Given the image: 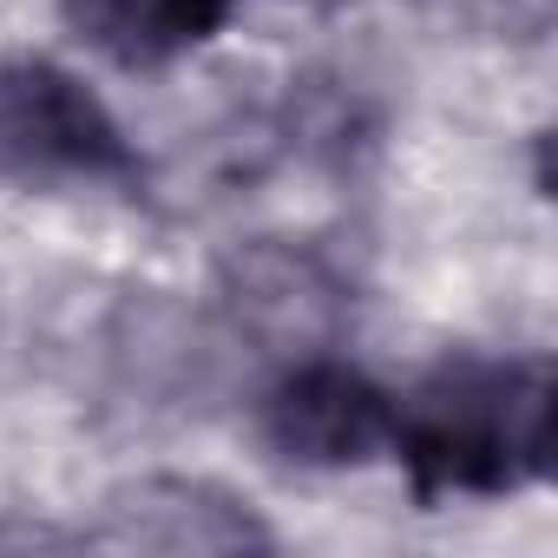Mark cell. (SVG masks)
Wrapping results in <instances>:
<instances>
[{
    "label": "cell",
    "mask_w": 558,
    "mask_h": 558,
    "mask_svg": "<svg viewBox=\"0 0 558 558\" xmlns=\"http://www.w3.org/2000/svg\"><path fill=\"white\" fill-rule=\"evenodd\" d=\"M421 499H493L545 480L551 466V368L532 362H447L395 401L388 440Z\"/></svg>",
    "instance_id": "1"
},
{
    "label": "cell",
    "mask_w": 558,
    "mask_h": 558,
    "mask_svg": "<svg viewBox=\"0 0 558 558\" xmlns=\"http://www.w3.org/2000/svg\"><path fill=\"white\" fill-rule=\"evenodd\" d=\"M138 158L106 99L53 60H0V178H132Z\"/></svg>",
    "instance_id": "2"
},
{
    "label": "cell",
    "mask_w": 558,
    "mask_h": 558,
    "mask_svg": "<svg viewBox=\"0 0 558 558\" xmlns=\"http://www.w3.org/2000/svg\"><path fill=\"white\" fill-rule=\"evenodd\" d=\"M263 434L296 466H362L395 440V395L349 362H296L263 401Z\"/></svg>",
    "instance_id": "3"
},
{
    "label": "cell",
    "mask_w": 558,
    "mask_h": 558,
    "mask_svg": "<svg viewBox=\"0 0 558 558\" xmlns=\"http://www.w3.org/2000/svg\"><path fill=\"white\" fill-rule=\"evenodd\" d=\"M93 545H138V551H236L269 545V532L250 519L243 499L204 486V480H138L112 499V525L93 532Z\"/></svg>",
    "instance_id": "4"
},
{
    "label": "cell",
    "mask_w": 558,
    "mask_h": 558,
    "mask_svg": "<svg viewBox=\"0 0 558 558\" xmlns=\"http://www.w3.org/2000/svg\"><path fill=\"white\" fill-rule=\"evenodd\" d=\"M236 0H66L73 34L119 60V66H165L178 53H197Z\"/></svg>",
    "instance_id": "5"
}]
</instances>
